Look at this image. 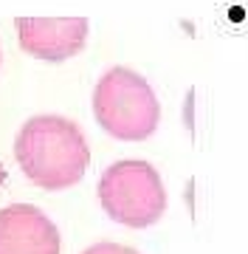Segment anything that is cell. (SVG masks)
Instances as JSON below:
<instances>
[{"instance_id":"277c9868","label":"cell","mask_w":248,"mask_h":254,"mask_svg":"<svg viewBox=\"0 0 248 254\" xmlns=\"http://www.w3.org/2000/svg\"><path fill=\"white\" fill-rule=\"evenodd\" d=\"M62 240L54 220L31 203L0 209V254H59Z\"/></svg>"},{"instance_id":"3957f363","label":"cell","mask_w":248,"mask_h":254,"mask_svg":"<svg viewBox=\"0 0 248 254\" xmlns=\"http://www.w3.org/2000/svg\"><path fill=\"white\" fill-rule=\"evenodd\" d=\"M101 209L116 223L147 229L166 212V190L158 170L149 161L124 158L110 164L99 178Z\"/></svg>"},{"instance_id":"7a4b0ae2","label":"cell","mask_w":248,"mask_h":254,"mask_svg":"<svg viewBox=\"0 0 248 254\" xmlns=\"http://www.w3.org/2000/svg\"><path fill=\"white\" fill-rule=\"evenodd\" d=\"M93 113L104 133L119 141H144L161 125V105L141 73L116 65L93 88Z\"/></svg>"},{"instance_id":"5b68a950","label":"cell","mask_w":248,"mask_h":254,"mask_svg":"<svg viewBox=\"0 0 248 254\" xmlns=\"http://www.w3.org/2000/svg\"><path fill=\"white\" fill-rule=\"evenodd\" d=\"M20 46L28 54L48 60V63H62L68 57L79 54L88 40V20L85 17H20L17 20Z\"/></svg>"},{"instance_id":"8992f818","label":"cell","mask_w":248,"mask_h":254,"mask_svg":"<svg viewBox=\"0 0 248 254\" xmlns=\"http://www.w3.org/2000/svg\"><path fill=\"white\" fill-rule=\"evenodd\" d=\"M82 254H138L130 246H119V243H96L91 249H85Z\"/></svg>"},{"instance_id":"6da1fadb","label":"cell","mask_w":248,"mask_h":254,"mask_svg":"<svg viewBox=\"0 0 248 254\" xmlns=\"http://www.w3.org/2000/svg\"><path fill=\"white\" fill-rule=\"evenodd\" d=\"M14 155L23 173L43 190L74 187L91 164V147L82 127L54 113L28 119L17 133Z\"/></svg>"},{"instance_id":"52a82bcc","label":"cell","mask_w":248,"mask_h":254,"mask_svg":"<svg viewBox=\"0 0 248 254\" xmlns=\"http://www.w3.org/2000/svg\"><path fill=\"white\" fill-rule=\"evenodd\" d=\"M192 105H195V91L189 93V96H186V110H184V116H186V127H189V130H195V110H192Z\"/></svg>"},{"instance_id":"ba28073f","label":"cell","mask_w":248,"mask_h":254,"mask_svg":"<svg viewBox=\"0 0 248 254\" xmlns=\"http://www.w3.org/2000/svg\"><path fill=\"white\" fill-rule=\"evenodd\" d=\"M229 20L231 23H243L246 20V9L243 6H229Z\"/></svg>"}]
</instances>
